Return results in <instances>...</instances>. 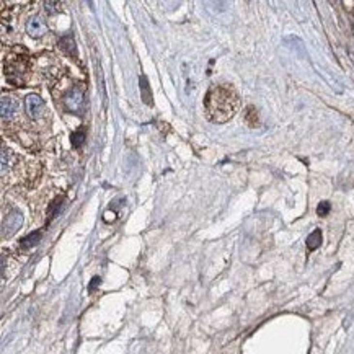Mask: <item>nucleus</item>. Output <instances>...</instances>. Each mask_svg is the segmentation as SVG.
<instances>
[{
    "label": "nucleus",
    "mask_w": 354,
    "mask_h": 354,
    "mask_svg": "<svg viewBox=\"0 0 354 354\" xmlns=\"http://www.w3.org/2000/svg\"><path fill=\"white\" fill-rule=\"evenodd\" d=\"M328 212H330V203H326V201H323V203L318 204V208H317V214H318V216H320V217H325Z\"/></svg>",
    "instance_id": "nucleus-17"
},
{
    "label": "nucleus",
    "mask_w": 354,
    "mask_h": 354,
    "mask_svg": "<svg viewBox=\"0 0 354 354\" xmlns=\"http://www.w3.org/2000/svg\"><path fill=\"white\" fill-rule=\"evenodd\" d=\"M52 95L62 111L69 114L83 116L87 110V92H85L83 83L72 80L67 75H57L54 87H52Z\"/></svg>",
    "instance_id": "nucleus-2"
},
{
    "label": "nucleus",
    "mask_w": 354,
    "mask_h": 354,
    "mask_svg": "<svg viewBox=\"0 0 354 354\" xmlns=\"http://www.w3.org/2000/svg\"><path fill=\"white\" fill-rule=\"evenodd\" d=\"M25 111L33 123H44L48 118V108L38 95H28L25 98Z\"/></svg>",
    "instance_id": "nucleus-5"
},
{
    "label": "nucleus",
    "mask_w": 354,
    "mask_h": 354,
    "mask_svg": "<svg viewBox=\"0 0 354 354\" xmlns=\"http://www.w3.org/2000/svg\"><path fill=\"white\" fill-rule=\"evenodd\" d=\"M59 48H61V51L64 52V54L70 56V57H75V59H77V49H75V41H74L72 34H65V36H62L59 39Z\"/></svg>",
    "instance_id": "nucleus-10"
},
{
    "label": "nucleus",
    "mask_w": 354,
    "mask_h": 354,
    "mask_svg": "<svg viewBox=\"0 0 354 354\" xmlns=\"http://www.w3.org/2000/svg\"><path fill=\"white\" fill-rule=\"evenodd\" d=\"M98 281H100V279H98V277H93V281H92V284H90V289H93V288H95Z\"/></svg>",
    "instance_id": "nucleus-18"
},
{
    "label": "nucleus",
    "mask_w": 354,
    "mask_h": 354,
    "mask_svg": "<svg viewBox=\"0 0 354 354\" xmlns=\"http://www.w3.org/2000/svg\"><path fill=\"white\" fill-rule=\"evenodd\" d=\"M85 139H87V136H85L83 129H79V131H75L72 136H70V141H72V145L75 147V149H79V147L83 145Z\"/></svg>",
    "instance_id": "nucleus-16"
},
{
    "label": "nucleus",
    "mask_w": 354,
    "mask_h": 354,
    "mask_svg": "<svg viewBox=\"0 0 354 354\" xmlns=\"http://www.w3.org/2000/svg\"><path fill=\"white\" fill-rule=\"evenodd\" d=\"M322 245V230L320 228H315L307 239V246L308 250H317L318 246Z\"/></svg>",
    "instance_id": "nucleus-14"
},
{
    "label": "nucleus",
    "mask_w": 354,
    "mask_h": 354,
    "mask_svg": "<svg viewBox=\"0 0 354 354\" xmlns=\"http://www.w3.org/2000/svg\"><path fill=\"white\" fill-rule=\"evenodd\" d=\"M23 160L20 159L18 165H16V170H18V177L20 180L25 183V186L28 188H33L38 185L39 181V177H41V167H39V163H26V165H21Z\"/></svg>",
    "instance_id": "nucleus-6"
},
{
    "label": "nucleus",
    "mask_w": 354,
    "mask_h": 354,
    "mask_svg": "<svg viewBox=\"0 0 354 354\" xmlns=\"http://www.w3.org/2000/svg\"><path fill=\"white\" fill-rule=\"evenodd\" d=\"M8 134H10V136L15 139V141H18L20 144L25 147V149H28L31 152H36L39 149L38 134L34 132L31 128H28V126L16 124V126H13V129Z\"/></svg>",
    "instance_id": "nucleus-4"
},
{
    "label": "nucleus",
    "mask_w": 354,
    "mask_h": 354,
    "mask_svg": "<svg viewBox=\"0 0 354 354\" xmlns=\"http://www.w3.org/2000/svg\"><path fill=\"white\" fill-rule=\"evenodd\" d=\"M26 31H28L31 38H41L48 33V25L44 23L43 18L34 16V18H30L28 23H26Z\"/></svg>",
    "instance_id": "nucleus-8"
},
{
    "label": "nucleus",
    "mask_w": 354,
    "mask_h": 354,
    "mask_svg": "<svg viewBox=\"0 0 354 354\" xmlns=\"http://www.w3.org/2000/svg\"><path fill=\"white\" fill-rule=\"evenodd\" d=\"M240 98L232 85H212L204 97V114L210 123L224 124L239 111Z\"/></svg>",
    "instance_id": "nucleus-1"
},
{
    "label": "nucleus",
    "mask_w": 354,
    "mask_h": 354,
    "mask_svg": "<svg viewBox=\"0 0 354 354\" xmlns=\"http://www.w3.org/2000/svg\"><path fill=\"white\" fill-rule=\"evenodd\" d=\"M20 162V157H16L10 149H7L5 145L2 147V172L5 173L7 168L10 170L12 167H15V165H18Z\"/></svg>",
    "instance_id": "nucleus-11"
},
{
    "label": "nucleus",
    "mask_w": 354,
    "mask_h": 354,
    "mask_svg": "<svg viewBox=\"0 0 354 354\" xmlns=\"http://www.w3.org/2000/svg\"><path fill=\"white\" fill-rule=\"evenodd\" d=\"M3 74L8 83L21 87L26 83L31 74V57L28 49L23 46H13L3 57Z\"/></svg>",
    "instance_id": "nucleus-3"
},
{
    "label": "nucleus",
    "mask_w": 354,
    "mask_h": 354,
    "mask_svg": "<svg viewBox=\"0 0 354 354\" xmlns=\"http://www.w3.org/2000/svg\"><path fill=\"white\" fill-rule=\"evenodd\" d=\"M41 237H43V232H41V230L31 232L30 235H26L25 239H21V240H20V248H21V250L33 248V246H36V245L39 243Z\"/></svg>",
    "instance_id": "nucleus-12"
},
{
    "label": "nucleus",
    "mask_w": 354,
    "mask_h": 354,
    "mask_svg": "<svg viewBox=\"0 0 354 354\" xmlns=\"http://www.w3.org/2000/svg\"><path fill=\"white\" fill-rule=\"evenodd\" d=\"M245 121L248 123L250 128H257L258 126V113L255 110V106H248L245 113Z\"/></svg>",
    "instance_id": "nucleus-15"
},
{
    "label": "nucleus",
    "mask_w": 354,
    "mask_h": 354,
    "mask_svg": "<svg viewBox=\"0 0 354 354\" xmlns=\"http://www.w3.org/2000/svg\"><path fill=\"white\" fill-rule=\"evenodd\" d=\"M2 118L5 121L7 118L10 119L13 118V114L16 113V110H18V101L15 100L13 97H2Z\"/></svg>",
    "instance_id": "nucleus-9"
},
{
    "label": "nucleus",
    "mask_w": 354,
    "mask_h": 354,
    "mask_svg": "<svg viewBox=\"0 0 354 354\" xmlns=\"http://www.w3.org/2000/svg\"><path fill=\"white\" fill-rule=\"evenodd\" d=\"M23 224V217L18 210H12L8 216L3 219V237H12Z\"/></svg>",
    "instance_id": "nucleus-7"
},
{
    "label": "nucleus",
    "mask_w": 354,
    "mask_h": 354,
    "mask_svg": "<svg viewBox=\"0 0 354 354\" xmlns=\"http://www.w3.org/2000/svg\"><path fill=\"white\" fill-rule=\"evenodd\" d=\"M62 204H64V198H62V196H57V198L48 206V222H51L52 219L59 214V210L62 209Z\"/></svg>",
    "instance_id": "nucleus-13"
}]
</instances>
